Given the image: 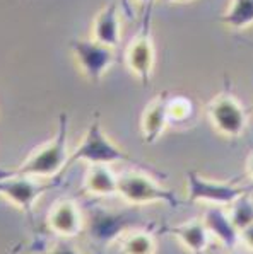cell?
<instances>
[{
    "instance_id": "6da1fadb",
    "label": "cell",
    "mask_w": 253,
    "mask_h": 254,
    "mask_svg": "<svg viewBox=\"0 0 253 254\" xmlns=\"http://www.w3.org/2000/svg\"><path fill=\"white\" fill-rule=\"evenodd\" d=\"M76 162H85L87 166H91V164H108V166H111V164L116 162H127L134 164V166H137L142 171H149V173L159 176V178H166V174L161 169H156V167L149 166V164L141 162L134 155L128 154L127 150H123L122 147L116 145L110 136L106 135L103 127H101L98 113H96L94 118L89 123L79 145L71 152L69 166H72Z\"/></svg>"
},
{
    "instance_id": "7a4b0ae2",
    "label": "cell",
    "mask_w": 253,
    "mask_h": 254,
    "mask_svg": "<svg viewBox=\"0 0 253 254\" xmlns=\"http://www.w3.org/2000/svg\"><path fill=\"white\" fill-rule=\"evenodd\" d=\"M69 121L67 113H60L57 131L50 142L34 150L22 164L9 171L14 174H24L38 179H53L69 167L71 150H69Z\"/></svg>"
},
{
    "instance_id": "3957f363",
    "label": "cell",
    "mask_w": 253,
    "mask_h": 254,
    "mask_svg": "<svg viewBox=\"0 0 253 254\" xmlns=\"http://www.w3.org/2000/svg\"><path fill=\"white\" fill-rule=\"evenodd\" d=\"M118 196L134 206L165 203L176 208L181 203L176 193L165 188L153 176L142 171H125L118 174Z\"/></svg>"
},
{
    "instance_id": "277c9868",
    "label": "cell",
    "mask_w": 253,
    "mask_h": 254,
    "mask_svg": "<svg viewBox=\"0 0 253 254\" xmlns=\"http://www.w3.org/2000/svg\"><path fill=\"white\" fill-rule=\"evenodd\" d=\"M186 200L190 203H207V205L226 206L228 208L236 198L245 193H252V186H241L238 181H216L202 176L197 171L185 174Z\"/></svg>"
},
{
    "instance_id": "5b68a950",
    "label": "cell",
    "mask_w": 253,
    "mask_h": 254,
    "mask_svg": "<svg viewBox=\"0 0 253 254\" xmlns=\"http://www.w3.org/2000/svg\"><path fill=\"white\" fill-rule=\"evenodd\" d=\"M69 48L76 58L83 75L92 84H99L111 65L116 62L115 48L96 41L94 38H74L69 41Z\"/></svg>"
},
{
    "instance_id": "8992f818",
    "label": "cell",
    "mask_w": 253,
    "mask_h": 254,
    "mask_svg": "<svg viewBox=\"0 0 253 254\" xmlns=\"http://www.w3.org/2000/svg\"><path fill=\"white\" fill-rule=\"evenodd\" d=\"M151 9H153V5L146 7V15L142 19L141 31L128 43L125 50L127 68L137 77L144 87L151 84L156 65V50L153 36H151Z\"/></svg>"
},
{
    "instance_id": "52a82bcc",
    "label": "cell",
    "mask_w": 253,
    "mask_h": 254,
    "mask_svg": "<svg viewBox=\"0 0 253 254\" xmlns=\"http://www.w3.org/2000/svg\"><path fill=\"white\" fill-rule=\"evenodd\" d=\"M55 186V183H43L31 176L0 171V196L24 213L33 212L36 201Z\"/></svg>"
},
{
    "instance_id": "ba28073f",
    "label": "cell",
    "mask_w": 253,
    "mask_h": 254,
    "mask_svg": "<svg viewBox=\"0 0 253 254\" xmlns=\"http://www.w3.org/2000/svg\"><path fill=\"white\" fill-rule=\"evenodd\" d=\"M207 116L216 131L228 138H238L245 133L248 116L243 104L233 94L223 92L214 97L207 104Z\"/></svg>"
},
{
    "instance_id": "9c48e42d",
    "label": "cell",
    "mask_w": 253,
    "mask_h": 254,
    "mask_svg": "<svg viewBox=\"0 0 253 254\" xmlns=\"http://www.w3.org/2000/svg\"><path fill=\"white\" fill-rule=\"evenodd\" d=\"M46 224L57 237L74 239L84 230V215L74 200H60L52 206Z\"/></svg>"
},
{
    "instance_id": "30bf717a",
    "label": "cell",
    "mask_w": 253,
    "mask_h": 254,
    "mask_svg": "<svg viewBox=\"0 0 253 254\" xmlns=\"http://www.w3.org/2000/svg\"><path fill=\"white\" fill-rule=\"evenodd\" d=\"M202 220H204L212 239L219 242L228 251H235L241 244V230L231 220L226 206L211 205L205 210Z\"/></svg>"
},
{
    "instance_id": "8fae6325",
    "label": "cell",
    "mask_w": 253,
    "mask_h": 254,
    "mask_svg": "<svg viewBox=\"0 0 253 254\" xmlns=\"http://www.w3.org/2000/svg\"><path fill=\"white\" fill-rule=\"evenodd\" d=\"M171 94L168 91H163L159 96H156L147 108L144 109L141 118V133L142 140L149 145L158 142L165 133L166 127L171 123L169 113H168V103Z\"/></svg>"
},
{
    "instance_id": "7c38bea8",
    "label": "cell",
    "mask_w": 253,
    "mask_h": 254,
    "mask_svg": "<svg viewBox=\"0 0 253 254\" xmlns=\"http://www.w3.org/2000/svg\"><path fill=\"white\" fill-rule=\"evenodd\" d=\"M161 232L174 237L190 254H204L212 241L202 218H193L176 225H166L161 229Z\"/></svg>"
},
{
    "instance_id": "4fadbf2b",
    "label": "cell",
    "mask_w": 253,
    "mask_h": 254,
    "mask_svg": "<svg viewBox=\"0 0 253 254\" xmlns=\"http://www.w3.org/2000/svg\"><path fill=\"white\" fill-rule=\"evenodd\" d=\"M91 38L110 48H118L122 43V21H120V3L116 0L108 2L96 14L92 21Z\"/></svg>"
},
{
    "instance_id": "5bb4252c",
    "label": "cell",
    "mask_w": 253,
    "mask_h": 254,
    "mask_svg": "<svg viewBox=\"0 0 253 254\" xmlns=\"http://www.w3.org/2000/svg\"><path fill=\"white\" fill-rule=\"evenodd\" d=\"M127 225H130V218L123 213H115L110 210H94L89 222V232L99 242L118 241L125 232H128Z\"/></svg>"
},
{
    "instance_id": "9a60e30c",
    "label": "cell",
    "mask_w": 253,
    "mask_h": 254,
    "mask_svg": "<svg viewBox=\"0 0 253 254\" xmlns=\"http://www.w3.org/2000/svg\"><path fill=\"white\" fill-rule=\"evenodd\" d=\"M83 188L96 198L118 196V174L108 164H91L84 176Z\"/></svg>"
},
{
    "instance_id": "2e32d148",
    "label": "cell",
    "mask_w": 253,
    "mask_h": 254,
    "mask_svg": "<svg viewBox=\"0 0 253 254\" xmlns=\"http://www.w3.org/2000/svg\"><path fill=\"white\" fill-rule=\"evenodd\" d=\"M219 21L226 27L241 31L253 26V0H231V5Z\"/></svg>"
},
{
    "instance_id": "e0dca14e",
    "label": "cell",
    "mask_w": 253,
    "mask_h": 254,
    "mask_svg": "<svg viewBox=\"0 0 253 254\" xmlns=\"http://www.w3.org/2000/svg\"><path fill=\"white\" fill-rule=\"evenodd\" d=\"M122 254H156V239L147 230H128L118 239Z\"/></svg>"
},
{
    "instance_id": "ac0fdd59",
    "label": "cell",
    "mask_w": 253,
    "mask_h": 254,
    "mask_svg": "<svg viewBox=\"0 0 253 254\" xmlns=\"http://www.w3.org/2000/svg\"><path fill=\"white\" fill-rule=\"evenodd\" d=\"M228 213L235 225L240 230L247 229L253 224V196L252 193H245L240 198H236L231 205L228 206Z\"/></svg>"
},
{
    "instance_id": "d6986e66",
    "label": "cell",
    "mask_w": 253,
    "mask_h": 254,
    "mask_svg": "<svg viewBox=\"0 0 253 254\" xmlns=\"http://www.w3.org/2000/svg\"><path fill=\"white\" fill-rule=\"evenodd\" d=\"M168 113H169V120L171 123H181V121L188 120L193 113L192 101L188 97L183 96H171L169 103H168Z\"/></svg>"
},
{
    "instance_id": "ffe728a7",
    "label": "cell",
    "mask_w": 253,
    "mask_h": 254,
    "mask_svg": "<svg viewBox=\"0 0 253 254\" xmlns=\"http://www.w3.org/2000/svg\"><path fill=\"white\" fill-rule=\"evenodd\" d=\"M45 254H85V253L81 251L79 248H76L74 244H71L69 239H62L60 237V241L57 244H53Z\"/></svg>"
},
{
    "instance_id": "44dd1931",
    "label": "cell",
    "mask_w": 253,
    "mask_h": 254,
    "mask_svg": "<svg viewBox=\"0 0 253 254\" xmlns=\"http://www.w3.org/2000/svg\"><path fill=\"white\" fill-rule=\"evenodd\" d=\"M241 246L247 248L250 253H253V224L241 230Z\"/></svg>"
},
{
    "instance_id": "7402d4cb",
    "label": "cell",
    "mask_w": 253,
    "mask_h": 254,
    "mask_svg": "<svg viewBox=\"0 0 253 254\" xmlns=\"http://www.w3.org/2000/svg\"><path fill=\"white\" fill-rule=\"evenodd\" d=\"M247 173H248V176L253 179V154L248 157V162H247Z\"/></svg>"
},
{
    "instance_id": "603a6c76",
    "label": "cell",
    "mask_w": 253,
    "mask_h": 254,
    "mask_svg": "<svg viewBox=\"0 0 253 254\" xmlns=\"http://www.w3.org/2000/svg\"><path fill=\"white\" fill-rule=\"evenodd\" d=\"M135 2H139V3H141V5H144V7H149V5H153L154 0H135Z\"/></svg>"
},
{
    "instance_id": "cb8c5ba5",
    "label": "cell",
    "mask_w": 253,
    "mask_h": 254,
    "mask_svg": "<svg viewBox=\"0 0 253 254\" xmlns=\"http://www.w3.org/2000/svg\"><path fill=\"white\" fill-rule=\"evenodd\" d=\"M165 3H174V2H190V0H161Z\"/></svg>"
},
{
    "instance_id": "d4e9b609",
    "label": "cell",
    "mask_w": 253,
    "mask_h": 254,
    "mask_svg": "<svg viewBox=\"0 0 253 254\" xmlns=\"http://www.w3.org/2000/svg\"><path fill=\"white\" fill-rule=\"evenodd\" d=\"M122 3H125V9H127V12L130 14V9H128V5H127V0H122Z\"/></svg>"
}]
</instances>
